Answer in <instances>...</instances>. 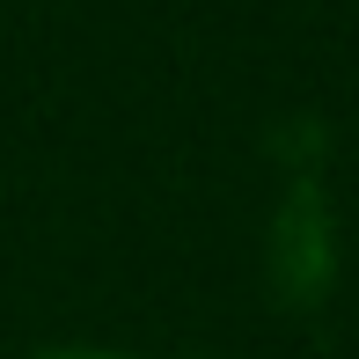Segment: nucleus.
<instances>
[{
    "label": "nucleus",
    "instance_id": "obj_1",
    "mask_svg": "<svg viewBox=\"0 0 359 359\" xmlns=\"http://www.w3.org/2000/svg\"><path fill=\"white\" fill-rule=\"evenodd\" d=\"M29 359H140V352H118V345H52V352H29Z\"/></svg>",
    "mask_w": 359,
    "mask_h": 359
}]
</instances>
